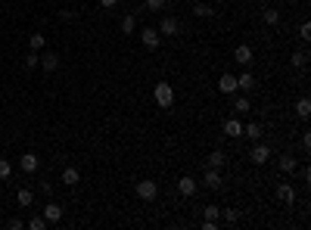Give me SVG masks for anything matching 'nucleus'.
Returning <instances> with one entry per match:
<instances>
[{
    "mask_svg": "<svg viewBox=\"0 0 311 230\" xmlns=\"http://www.w3.org/2000/svg\"><path fill=\"white\" fill-rule=\"evenodd\" d=\"M202 230H218V221H209V218H205V224H202Z\"/></svg>",
    "mask_w": 311,
    "mask_h": 230,
    "instance_id": "obj_37",
    "label": "nucleus"
},
{
    "mask_svg": "<svg viewBox=\"0 0 311 230\" xmlns=\"http://www.w3.org/2000/svg\"><path fill=\"white\" fill-rule=\"evenodd\" d=\"M295 112H299L302 118H308V115H311V103H308V96H302V100L295 103Z\"/></svg>",
    "mask_w": 311,
    "mask_h": 230,
    "instance_id": "obj_22",
    "label": "nucleus"
},
{
    "mask_svg": "<svg viewBox=\"0 0 311 230\" xmlns=\"http://www.w3.org/2000/svg\"><path fill=\"white\" fill-rule=\"evenodd\" d=\"M262 19H264V25H277V22H280V10H264Z\"/></svg>",
    "mask_w": 311,
    "mask_h": 230,
    "instance_id": "obj_23",
    "label": "nucleus"
},
{
    "mask_svg": "<svg viewBox=\"0 0 311 230\" xmlns=\"http://www.w3.org/2000/svg\"><path fill=\"white\" fill-rule=\"evenodd\" d=\"M162 44V34L156 31V28H143V47L146 50H156Z\"/></svg>",
    "mask_w": 311,
    "mask_h": 230,
    "instance_id": "obj_6",
    "label": "nucleus"
},
{
    "mask_svg": "<svg viewBox=\"0 0 311 230\" xmlns=\"http://www.w3.org/2000/svg\"><path fill=\"white\" fill-rule=\"evenodd\" d=\"M233 59L240 65H249V62H252V47H249V44H240V47L233 50Z\"/></svg>",
    "mask_w": 311,
    "mask_h": 230,
    "instance_id": "obj_8",
    "label": "nucleus"
},
{
    "mask_svg": "<svg viewBox=\"0 0 311 230\" xmlns=\"http://www.w3.org/2000/svg\"><path fill=\"white\" fill-rule=\"evenodd\" d=\"M293 62H295V65H305V62H308V53H305V50H299V53H293Z\"/></svg>",
    "mask_w": 311,
    "mask_h": 230,
    "instance_id": "obj_32",
    "label": "nucleus"
},
{
    "mask_svg": "<svg viewBox=\"0 0 311 230\" xmlns=\"http://www.w3.org/2000/svg\"><path fill=\"white\" fill-rule=\"evenodd\" d=\"M59 19L69 22V19H75V13H72V10H59Z\"/></svg>",
    "mask_w": 311,
    "mask_h": 230,
    "instance_id": "obj_36",
    "label": "nucleus"
},
{
    "mask_svg": "<svg viewBox=\"0 0 311 230\" xmlns=\"http://www.w3.org/2000/svg\"><path fill=\"white\" fill-rule=\"evenodd\" d=\"M218 91H221V93H233V91H236V78L224 72V75L218 78Z\"/></svg>",
    "mask_w": 311,
    "mask_h": 230,
    "instance_id": "obj_12",
    "label": "nucleus"
},
{
    "mask_svg": "<svg viewBox=\"0 0 311 230\" xmlns=\"http://www.w3.org/2000/svg\"><path fill=\"white\" fill-rule=\"evenodd\" d=\"M143 6L150 13H159V10H165V0H143Z\"/></svg>",
    "mask_w": 311,
    "mask_h": 230,
    "instance_id": "obj_26",
    "label": "nucleus"
},
{
    "mask_svg": "<svg viewBox=\"0 0 311 230\" xmlns=\"http://www.w3.org/2000/svg\"><path fill=\"white\" fill-rule=\"evenodd\" d=\"M100 6H106V10H112V6H118V0H100Z\"/></svg>",
    "mask_w": 311,
    "mask_h": 230,
    "instance_id": "obj_38",
    "label": "nucleus"
},
{
    "mask_svg": "<svg viewBox=\"0 0 311 230\" xmlns=\"http://www.w3.org/2000/svg\"><path fill=\"white\" fill-rule=\"evenodd\" d=\"M10 174H13V165H10L6 159H0V181H6Z\"/></svg>",
    "mask_w": 311,
    "mask_h": 230,
    "instance_id": "obj_30",
    "label": "nucleus"
},
{
    "mask_svg": "<svg viewBox=\"0 0 311 230\" xmlns=\"http://www.w3.org/2000/svg\"><path fill=\"white\" fill-rule=\"evenodd\" d=\"M6 227H10V230H22V221L19 218H10V221H6Z\"/></svg>",
    "mask_w": 311,
    "mask_h": 230,
    "instance_id": "obj_35",
    "label": "nucleus"
},
{
    "mask_svg": "<svg viewBox=\"0 0 311 230\" xmlns=\"http://www.w3.org/2000/svg\"><path fill=\"white\" fill-rule=\"evenodd\" d=\"M16 199H19V205H22V209H28V205H31V202H34V193H31V190H25V187H22V190L16 193Z\"/></svg>",
    "mask_w": 311,
    "mask_h": 230,
    "instance_id": "obj_20",
    "label": "nucleus"
},
{
    "mask_svg": "<svg viewBox=\"0 0 311 230\" xmlns=\"http://www.w3.org/2000/svg\"><path fill=\"white\" fill-rule=\"evenodd\" d=\"M224 134L227 137H243V122H240V118H227V122H224Z\"/></svg>",
    "mask_w": 311,
    "mask_h": 230,
    "instance_id": "obj_9",
    "label": "nucleus"
},
{
    "mask_svg": "<svg viewBox=\"0 0 311 230\" xmlns=\"http://www.w3.org/2000/svg\"><path fill=\"white\" fill-rule=\"evenodd\" d=\"M44 221H47V224H56V221H62V205L47 202V205H44Z\"/></svg>",
    "mask_w": 311,
    "mask_h": 230,
    "instance_id": "obj_5",
    "label": "nucleus"
},
{
    "mask_svg": "<svg viewBox=\"0 0 311 230\" xmlns=\"http://www.w3.org/2000/svg\"><path fill=\"white\" fill-rule=\"evenodd\" d=\"M22 62H25V69H38V62H41V56H38V53H28L25 59H22Z\"/></svg>",
    "mask_w": 311,
    "mask_h": 230,
    "instance_id": "obj_29",
    "label": "nucleus"
},
{
    "mask_svg": "<svg viewBox=\"0 0 311 230\" xmlns=\"http://www.w3.org/2000/svg\"><path fill=\"white\" fill-rule=\"evenodd\" d=\"M177 193H181V196H193V193H196V181H193V177H181V181H177Z\"/></svg>",
    "mask_w": 311,
    "mask_h": 230,
    "instance_id": "obj_10",
    "label": "nucleus"
},
{
    "mask_svg": "<svg viewBox=\"0 0 311 230\" xmlns=\"http://www.w3.org/2000/svg\"><path fill=\"white\" fill-rule=\"evenodd\" d=\"M209 168H218V171L224 168V153H221V150H215V153L209 155Z\"/></svg>",
    "mask_w": 311,
    "mask_h": 230,
    "instance_id": "obj_21",
    "label": "nucleus"
},
{
    "mask_svg": "<svg viewBox=\"0 0 311 230\" xmlns=\"http://www.w3.org/2000/svg\"><path fill=\"white\" fill-rule=\"evenodd\" d=\"M268 159H271V146H268V143H255V150H252V162H255V165H264Z\"/></svg>",
    "mask_w": 311,
    "mask_h": 230,
    "instance_id": "obj_7",
    "label": "nucleus"
},
{
    "mask_svg": "<svg viewBox=\"0 0 311 230\" xmlns=\"http://www.w3.org/2000/svg\"><path fill=\"white\" fill-rule=\"evenodd\" d=\"M156 103H159L162 109L174 106V87L168 84V81H159V84H156Z\"/></svg>",
    "mask_w": 311,
    "mask_h": 230,
    "instance_id": "obj_1",
    "label": "nucleus"
},
{
    "mask_svg": "<svg viewBox=\"0 0 311 230\" xmlns=\"http://www.w3.org/2000/svg\"><path fill=\"white\" fill-rule=\"evenodd\" d=\"M243 137H249V140H262V124H258V122L246 124V128H243Z\"/></svg>",
    "mask_w": 311,
    "mask_h": 230,
    "instance_id": "obj_18",
    "label": "nucleus"
},
{
    "mask_svg": "<svg viewBox=\"0 0 311 230\" xmlns=\"http://www.w3.org/2000/svg\"><path fill=\"white\" fill-rule=\"evenodd\" d=\"M81 181V174H78V168H62V184H69V187H75V184Z\"/></svg>",
    "mask_w": 311,
    "mask_h": 230,
    "instance_id": "obj_16",
    "label": "nucleus"
},
{
    "mask_svg": "<svg viewBox=\"0 0 311 230\" xmlns=\"http://www.w3.org/2000/svg\"><path fill=\"white\" fill-rule=\"evenodd\" d=\"M28 227H31V230H44V227H47V221H44V215H34V218L28 221Z\"/></svg>",
    "mask_w": 311,
    "mask_h": 230,
    "instance_id": "obj_27",
    "label": "nucleus"
},
{
    "mask_svg": "<svg viewBox=\"0 0 311 230\" xmlns=\"http://www.w3.org/2000/svg\"><path fill=\"white\" fill-rule=\"evenodd\" d=\"M38 65H44V72H53V69H59V56L56 53H44Z\"/></svg>",
    "mask_w": 311,
    "mask_h": 230,
    "instance_id": "obj_14",
    "label": "nucleus"
},
{
    "mask_svg": "<svg viewBox=\"0 0 311 230\" xmlns=\"http://www.w3.org/2000/svg\"><path fill=\"white\" fill-rule=\"evenodd\" d=\"M277 165H280V171H283V174H293L295 171V159H293V155H280Z\"/></svg>",
    "mask_w": 311,
    "mask_h": 230,
    "instance_id": "obj_19",
    "label": "nucleus"
},
{
    "mask_svg": "<svg viewBox=\"0 0 311 230\" xmlns=\"http://www.w3.org/2000/svg\"><path fill=\"white\" fill-rule=\"evenodd\" d=\"M38 165H41V159H38L34 153H25V155H19V168H22L25 174H34V171H38Z\"/></svg>",
    "mask_w": 311,
    "mask_h": 230,
    "instance_id": "obj_3",
    "label": "nucleus"
},
{
    "mask_svg": "<svg viewBox=\"0 0 311 230\" xmlns=\"http://www.w3.org/2000/svg\"><path fill=\"white\" fill-rule=\"evenodd\" d=\"M224 218L231 221V224H236V221H240V212H236V209H224Z\"/></svg>",
    "mask_w": 311,
    "mask_h": 230,
    "instance_id": "obj_33",
    "label": "nucleus"
},
{
    "mask_svg": "<svg viewBox=\"0 0 311 230\" xmlns=\"http://www.w3.org/2000/svg\"><path fill=\"white\" fill-rule=\"evenodd\" d=\"M28 47H31V50H44V34H31V38H28Z\"/></svg>",
    "mask_w": 311,
    "mask_h": 230,
    "instance_id": "obj_28",
    "label": "nucleus"
},
{
    "mask_svg": "<svg viewBox=\"0 0 311 230\" xmlns=\"http://www.w3.org/2000/svg\"><path fill=\"white\" fill-rule=\"evenodd\" d=\"M231 109H233V112H236V115H246V112H249V109H252V103H249V100H246V96H236V100H233V106H231Z\"/></svg>",
    "mask_w": 311,
    "mask_h": 230,
    "instance_id": "obj_17",
    "label": "nucleus"
},
{
    "mask_svg": "<svg viewBox=\"0 0 311 230\" xmlns=\"http://www.w3.org/2000/svg\"><path fill=\"white\" fill-rule=\"evenodd\" d=\"M134 28H137L134 16H124V19H122V34H134Z\"/></svg>",
    "mask_w": 311,
    "mask_h": 230,
    "instance_id": "obj_25",
    "label": "nucleus"
},
{
    "mask_svg": "<svg viewBox=\"0 0 311 230\" xmlns=\"http://www.w3.org/2000/svg\"><path fill=\"white\" fill-rule=\"evenodd\" d=\"M205 187H212V190L221 187V171L218 168H209V171H205Z\"/></svg>",
    "mask_w": 311,
    "mask_h": 230,
    "instance_id": "obj_15",
    "label": "nucleus"
},
{
    "mask_svg": "<svg viewBox=\"0 0 311 230\" xmlns=\"http://www.w3.org/2000/svg\"><path fill=\"white\" fill-rule=\"evenodd\" d=\"M193 13H196L199 19H209V16H215V10H212V6H205V3H196V6H193Z\"/></svg>",
    "mask_w": 311,
    "mask_h": 230,
    "instance_id": "obj_24",
    "label": "nucleus"
},
{
    "mask_svg": "<svg viewBox=\"0 0 311 230\" xmlns=\"http://www.w3.org/2000/svg\"><path fill=\"white\" fill-rule=\"evenodd\" d=\"M205 218H209V221H218V218H221V209H218V205H205Z\"/></svg>",
    "mask_w": 311,
    "mask_h": 230,
    "instance_id": "obj_31",
    "label": "nucleus"
},
{
    "mask_svg": "<svg viewBox=\"0 0 311 230\" xmlns=\"http://www.w3.org/2000/svg\"><path fill=\"white\" fill-rule=\"evenodd\" d=\"M156 31H159V34H168V38H171V34H177V31H181V22H177V19H171V16H165V19L159 22V28H156Z\"/></svg>",
    "mask_w": 311,
    "mask_h": 230,
    "instance_id": "obj_4",
    "label": "nucleus"
},
{
    "mask_svg": "<svg viewBox=\"0 0 311 230\" xmlns=\"http://www.w3.org/2000/svg\"><path fill=\"white\" fill-rule=\"evenodd\" d=\"M137 196L143 199V202H153V199L159 196V187H156V181H140V184H137Z\"/></svg>",
    "mask_w": 311,
    "mask_h": 230,
    "instance_id": "obj_2",
    "label": "nucleus"
},
{
    "mask_svg": "<svg viewBox=\"0 0 311 230\" xmlns=\"http://www.w3.org/2000/svg\"><path fill=\"white\" fill-rule=\"evenodd\" d=\"M299 38H302V41H308V38H311V25H308V22H302V28H299Z\"/></svg>",
    "mask_w": 311,
    "mask_h": 230,
    "instance_id": "obj_34",
    "label": "nucleus"
},
{
    "mask_svg": "<svg viewBox=\"0 0 311 230\" xmlns=\"http://www.w3.org/2000/svg\"><path fill=\"white\" fill-rule=\"evenodd\" d=\"M277 199H280V202H295V190L290 187V184H280V187H277Z\"/></svg>",
    "mask_w": 311,
    "mask_h": 230,
    "instance_id": "obj_13",
    "label": "nucleus"
},
{
    "mask_svg": "<svg viewBox=\"0 0 311 230\" xmlns=\"http://www.w3.org/2000/svg\"><path fill=\"white\" fill-rule=\"evenodd\" d=\"M255 87V78H252V72H243V75H236V91H252Z\"/></svg>",
    "mask_w": 311,
    "mask_h": 230,
    "instance_id": "obj_11",
    "label": "nucleus"
}]
</instances>
